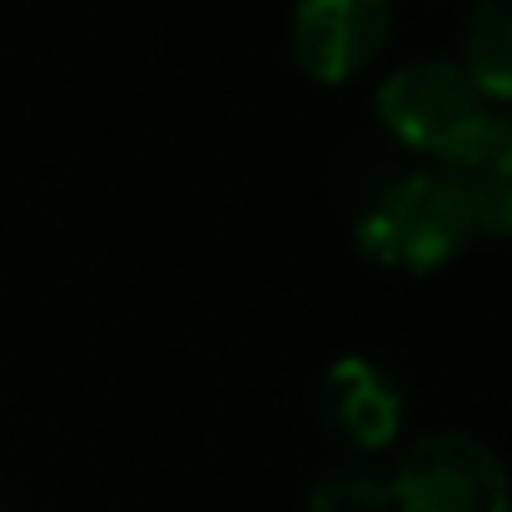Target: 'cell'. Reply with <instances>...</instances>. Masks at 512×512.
Segmentation results:
<instances>
[{
    "instance_id": "6da1fadb",
    "label": "cell",
    "mask_w": 512,
    "mask_h": 512,
    "mask_svg": "<svg viewBox=\"0 0 512 512\" xmlns=\"http://www.w3.org/2000/svg\"><path fill=\"white\" fill-rule=\"evenodd\" d=\"M353 234L373 264L398 269V274H428L473 239V224L443 174L413 170L388 179L363 204Z\"/></svg>"
},
{
    "instance_id": "7a4b0ae2",
    "label": "cell",
    "mask_w": 512,
    "mask_h": 512,
    "mask_svg": "<svg viewBox=\"0 0 512 512\" xmlns=\"http://www.w3.org/2000/svg\"><path fill=\"white\" fill-rule=\"evenodd\" d=\"M398 512H512V483L503 458L473 433H428L418 438L393 478Z\"/></svg>"
},
{
    "instance_id": "3957f363",
    "label": "cell",
    "mask_w": 512,
    "mask_h": 512,
    "mask_svg": "<svg viewBox=\"0 0 512 512\" xmlns=\"http://www.w3.org/2000/svg\"><path fill=\"white\" fill-rule=\"evenodd\" d=\"M378 120L383 130L423 155H443L483 110L488 100L453 60H408L378 85Z\"/></svg>"
},
{
    "instance_id": "277c9868",
    "label": "cell",
    "mask_w": 512,
    "mask_h": 512,
    "mask_svg": "<svg viewBox=\"0 0 512 512\" xmlns=\"http://www.w3.org/2000/svg\"><path fill=\"white\" fill-rule=\"evenodd\" d=\"M388 30H393L388 0H299L289 45L309 80L339 85L378 60Z\"/></svg>"
},
{
    "instance_id": "5b68a950",
    "label": "cell",
    "mask_w": 512,
    "mask_h": 512,
    "mask_svg": "<svg viewBox=\"0 0 512 512\" xmlns=\"http://www.w3.org/2000/svg\"><path fill=\"white\" fill-rule=\"evenodd\" d=\"M443 179L458 194L473 234H512V120L483 110L443 155Z\"/></svg>"
},
{
    "instance_id": "8992f818",
    "label": "cell",
    "mask_w": 512,
    "mask_h": 512,
    "mask_svg": "<svg viewBox=\"0 0 512 512\" xmlns=\"http://www.w3.org/2000/svg\"><path fill=\"white\" fill-rule=\"evenodd\" d=\"M319 413L329 423V433L343 438L348 448L358 453H373L383 443L398 438V423H403V398H398V383L368 363V358H339L319 388Z\"/></svg>"
},
{
    "instance_id": "52a82bcc",
    "label": "cell",
    "mask_w": 512,
    "mask_h": 512,
    "mask_svg": "<svg viewBox=\"0 0 512 512\" xmlns=\"http://www.w3.org/2000/svg\"><path fill=\"white\" fill-rule=\"evenodd\" d=\"M463 70L483 100H512V0H478L463 30Z\"/></svg>"
},
{
    "instance_id": "ba28073f",
    "label": "cell",
    "mask_w": 512,
    "mask_h": 512,
    "mask_svg": "<svg viewBox=\"0 0 512 512\" xmlns=\"http://www.w3.org/2000/svg\"><path fill=\"white\" fill-rule=\"evenodd\" d=\"M393 508V488L388 478H378L373 468H334L314 483L309 512H388Z\"/></svg>"
}]
</instances>
